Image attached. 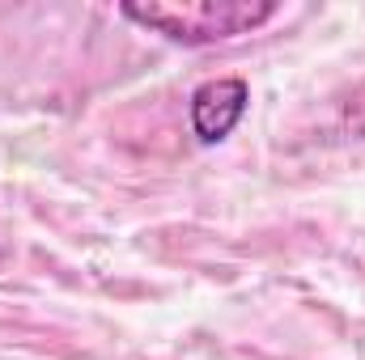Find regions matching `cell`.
I'll return each mask as SVG.
<instances>
[{
	"label": "cell",
	"instance_id": "1",
	"mask_svg": "<svg viewBox=\"0 0 365 360\" xmlns=\"http://www.w3.org/2000/svg\"><path fill=\"white\" fill-rule=\"evenodd\" d=\"M128 21L136 26H149L158 34H166L170 43L182 47H208V43H221V38H234V34H247L255 26H264L276 13L272 0H179V4H123L119 9Z\"/></svg>",
	"mask_w": 365,
	"mask_h": 360
},
{
	"label": "cell",
	"instance_id": "2",
	"mask_svg": "<svg viewBox=\"0 0 365 360\" xmlns=\"http://www.w3.org/2000/svg\"><path fill=\"white\" fill-rule=\"evenodd\" d=\"M251 106V90L247 81L238 77H217V81H204L200 90L191 93L187 102V115H191V132L200 144H221L247 115Z\"/></svg>",
	"mask_w": 365,
	"mask_h": 360
}]
</instances>
